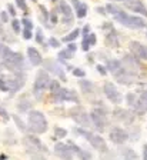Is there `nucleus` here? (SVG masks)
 <instances>
[{
	"instance_id": "obj_1",
	"label": "nucleus",
	"mask_w": 147,
	"mask_h": 160,
	"mask_svg": "<svg viewBox=\"0 0 147 160\" xmlns=\"http://www.w3.org/2000/svg\"><path fill=\"white\" fill-rule=\"evenodd\" d=\"M104 9L107 10V13L111 14V16L114 17L116 22H119L120 24L129 27V29H136V30L143 29V27H146V24H147V22L144 19H141V17H139V16L129 14L127 12H124L123 9L117 7L116 4H113V3H109Z\"/></svg>"
},
{
	"instance_id": "obj_2",
	"label": "nucleus",
	"mask_w": 147,
	"mask_h": 160,
	"mask_svg": "<svg viewBox=\"0 0 147 160\" xmlns=\"http://www.w3.org/2000/svg\"><path fill=\"white\" fill-rule=\"evenodd\" d=\"M26 83V74H14L13 77L9 76H0V90L2 92H10L12 94H14L16 92L22 89Z\"/></svg>"
},
{
	"instance_id": "obj_3",
	"label": "nucleus",
	"mask_w": 147,
	"mask_h": 160,
	"mask_svg": "<svg viewBox=\"0 0 147 160\" xmlns=\"http://www.w3.org/2000/svg\"><path fill=\"white\" fill-rule=\"evenodd\" d=\"M27 123H29V130H30L32 133H36V134H42L44 132H47V127H49L46 116L42 112H39V110L29 112Z\"/></svg>"
},
{
	"instance_id": "obj_4",
	"label": "nucleus",
	"mask_w": 147,
	"mask_h": 160,
	"mask_svg": "<svg viewBox=\"0 0 147 160\" xmlns=\"http://www.w3.org/2000/svg\"><path fill=\"white\" fill-rule=\"evenodd\" d=\"M49 84H50V76L46 70H39L36 74V79H34L33 83V94L37 100L43 99V94L47 89H49Z\"/></svg>"
},
{
	"instance_id": "obj_5",
	"label": "nucleus",
	"mask_w": 147,
	"mask_h": 160,
	"mask_svg": "<svg viewBox=\"0 0 147 160\" xmlns=\"http://www.w3.org/2000/svg\"><path fill=\"white\" fill-rule=\"evenodd\" d=\"M74 133L80 134V136H83L86 140H89V143H90L96 150H99L101 153H106L107 152V144L101 136L94 134V133H91V132H87V130L81 129V127H76V129H74Z\"/></svg>"
},
{
	"instance_id": "obj_6",
	"label": "nucleus",
	"mask_w": 147,
	"mask_h": 160,
	"mask_svg": "<svg viewBox=\"0 0 147 160\" xmlns=\"http://www.w3.org/2000/svg\"><path fill=\"white\" fill-rule=\"evenodd\" d=\"M90 123L96 127L99 132H103L107 126V110L104 106L96 107L90 112Z\"/></svg>"
},
{
	"instance_id": "obj_7",
	"label": "nucleus",
	"mask_w": 147,
	"mask_h": 160,
	"mask_svg": "<svg viewBox=\"0 0 147 160\" xmlns=\"http://www.w3.org/2000/svg\"><path fill=\"white\" fill-rule=\"evenodd\" d=\"M23 143L26 146L27 152L34 154H42V153H47V149L43 143H42V140L39 137L33 136V134H27V136L23 137Z\"/></svg>"
},
{
	"instance_id": "obj_8",
	"label": "nucleus",
	"mask_w": 147,
	"mask_h": 160,
	"mask_svg": "<svg viewBox=\"0 0 147 160\" xmlns=\"http://www.w3.org/2000/svg\"><path fill=\"white\" fill-rule=\"evenodd\" d=\"M120 62H121V67L126 70L127 73L133 74V76L139 74L141 70L144 69L143 63H141L137 57H134L133 54H126V56H123V60H120Z\"/></svg>"
},
{
	"instance_id": "obj_9",
	"label": "nucleus",
	"mask_w": 147,
	"mask_h": 160,
	"mask_svg": "<svg viewBox=\"0 0 147 160\" xmlns=\"http://www.w3.org/2000/svg\"><path fill=\"white\" fill-rule=\"evenodd\" d=\"M69 116H70L71 119L81 127H87L89 124H90V114L87 113L81 106L71 107V109L69 110Z\"/></svg>"
},
{
	"instance_id": "obj_10",
	"label": "nucleus",
	"mask_w": 147,
	"mask_h": 160,
	"mask_svg": "<svg viewBox=\"0 0 147 160\" xmlns=\"http://www.w3.org/2000/svg\"><path fill=\"white\" fill-rule=\"evenodd\" d=\"M51 100L53 103H61V102H73V103H79L80 97L79 94L70 89H60L56 94H51Z\"/></svg>"
},
{
	"instance_id": "obj_11",
	"label": "nucleus",
	"mask_w": 147,
	"mask_h": 160,
	"mask_svg": "<svg viewBox=\"0 0 147 160\" xmlns=\"http://www.w3.org/2000/svg\"><path fill=\"white\" fill-rule=\"evenodd\" d=\"M42 64H43V67H44V70H46V72L54 74V76L59 77V79L63 80V82H66V80H67L63 67L57 63L56 60H53V59H44L43 62H42Z\"/></svg>"
},
{
	"instance_id": "obj_12",
	"label": "nucleus",
	"mask_w": 147,
	"mask_h": 160,
	"mask_svg": "<svg viewBox=\"0 0 147 160\" xmlns=\"http://www.w3.org/2000/svg\"><path fill=\"white\" fill-rule=\"evenodd\" d=\"M103 92H104V94H106V97L110 100L111 103H114V104L121 103L123 97H121L120 92L117 90V87L114 86L111 82H106V83L103 84Z\"/></svg>"
},
{
	"instance_id": "obj_13",
	"label": "nucleus",
	"mask_w": 147,
	"mask_h": 160,
	"mask_svg": "<svg viewBox=\"0 0 147 160\" xmlns=\"http://www.w3.org/2000/svg\"><path fill=\"white\" fill-rule=\"evenodd\" d=\"M57 10H59V13H61V16H63L64 24H67V26L73 24V22H74L73 10H71L70 4L67 3L66 0H59V7H57Z\"/></svg>"
},
{
	"instance_id": "obj_14",
	"label": "nucleus",
	"mask_w": 147,
	"mask_h": 160,
	"mask_svg": "<svg viewBox=\"0 0 147 160\" xmlns=\"http://www.w3.org/2000/svg\"><path fill=\"white\" fill-rule=\"evenodd\" d=\"M103 29H109V32L106 33V37H104V43H106V46L113 47V49L119 47V44H120V40H119L117 32L113 29L111 23H104L103 24Z\"/></svg>"
},
{
	"instance_id": "obj_15",
	"label": "nucleus",
	"mask_w": 147,
	"mask_h": 160,
	"mask_svg": "<svg viewBox=\"0 0 147 160\" xmlns=\"http://www.w3.org/2000/svg\"><path fill=\"white\" fill-rule=\"evenodd\" d=\"M109 137L114 144H123L129 140V133L121 127H113L109 133Z\"/></svg>"
},
{
	"instance_id": "obj_16",
	"label": "nucleus",
	"mask_w": 147,
	"mask_h": 160,
	"mask_svg": "<svg viewBox=\"0 0 147 160\" xmlns=\"http://www.w3.org/2000/svg\"><path fill=\"white\" fill-rule=\"evenodd\" d=\"M129 49H130L131 54L134 57H137L139 60H147V46L140 42H130L129 44Z\"/></svg>"
},
{
	"instance_id": "obj_17",
	"label": "nucleus",
	"mask_w": 147,
	"mask_h": 160,
	"mask_svg": "<svg viewBox=\"0 0 147 160\" xmlns=\"http://www.w3.org/2000/svg\"><path fill=\"white\" fill-rule=\"evenodd\" d=\"M54 153L61 160H73V152L66 143H56L54 144Z\"/></svg>"
},
{
	"instance_id": "obj_18",
	"label": "nucleus",
	"mask_w": 147,
	"mask_h": 160,
	"mask_svg": "<svg viewBox=\"0 0 147 160\" xmlns=\"http://www.w3.org/2000/svg\"><path fill=\"white\" fill-rule=\"evenodd\" d=\"M124 6H126L129 10H133L134 13L143 14V16L147 17V7H146V4H144L141 0H131V2H126Z\"/></svg>"
},
{
	"instance_id": "obj_19",
	"label": "nucleus",
	"mask_w": 147,
	"mask_h": 160,
	"mask_svg": "<svg viewBox=\"0 0 147 160\" xmlns=\"http://www.w3.org/2000/svg\"><path fill=\"white\" fill-rule=\"evenodd\" d=\"M113 116L116 117L117 120L124 122V123H127V124L133 123V120H134V113H131L130 110H124V109H114Z\"/></svg>"
},
{
	"instance_id": "obj_20",
	"label": "nucleus",
	"mask_w": 147,
	"mask_h": 160,
	"mask_svg": "<svg viewBox=\"0 0 147 160\" xmlns=\"http://www.w3.org/2000/svg\"><path fill=\"white\" fill-rule=\"evenodd\" d=\"M76 50H77V44H74V43H70V44H67L66 46V49H63V50H60L59 52V59L60 60H70L71 57L74 56V53H76Z\"/></svg>"
},
{
	"instance_id": "obj_21",
	"label": "nucleus",
	"mask_w": 147,
	"mask_h": 160,
	"mask_svg": "<svg viewBox=\"0 0 147 160\" xmlns=\"http://www.w3.org/2000/svg\"><path fill=\"white\" fill-rule=\"evenodd\" d=\"M27 56H29V60L33 66H40L42 62H43V57H42L40 52L34 47H27Z\"/></svg>"
},
{
	"instance_id": "obj_22",
	"label": "nucleus",
	"mask_w": 147,
	"mask_h": 160,
	"mask_svg": "<svg viewBox=\"0 0 147 160\" xmlns=\"http://www.w3.org/2000/svg\"><path fill=\"white\" fill-rule=\"evenodd\" d=\"M67 144H69V147L71 149L73 154L76 153L80 160H91V154L89 153V152H86V150H83L81 147H79L76 143H73V142H67Z\"/></svg>"
},
{
	"instance_id": "obj_23",
	"label": "nucleus",
	"mask_w": 147,
	"mask_h": 160,
	"mask_svg": "<svg viewBox=\"0 0 147 160\" xmlns=\"http://www.w3.org/2000/svg\"><path fill=\"white\" fill-rule=\"evenodd\" d=\"M116 76V80L119 82V83H121V84H131L134 82V76L133 74H130V73H127L124 69H121L119 73H116L114 74Z\"/></svg>"
},
{
	"instance_id": "obj_24",
	"label": "nucleus",
	"mask_w": 147,
	"mask_h": 160,
	"mask_svg": "<svg viewBox=\"0 0 147 160\" xmlns=\"http://www.w3.org/2000/svg\"><path fill=\"white\" fill-rule=\"evenodd\" d=\"M71 3H73L74 9H76V16L79 17V19H83V17L87 14V10H89L87 4L81 3L80 0H71Z\"/></svg>"
},
{
	"instance_id": "obj_25",
	"label": "nucleus",
	"mask_w": 147,
	"mask_h": 160,
	"mask_svg": "<svg viewBox=\"0 0 147 160\" xmlns=\"http://www.w3.org/2000/svg\"><path fill=\"white\" fill-rule=\"evenodd\" d=\"M104 67H107V70H109V72H111L113 74L119 73V72L123 69V67H121V62H120V60H117V59H109Z\"/></svg>"
},
{
	"instance_id": "obj_26",
	"label": "nucleus",
	"mask_w": 147,
	"mask_h": 160,
	"mask_svg": "<svg viewBox=\"0 0 147 160\" xmlns=\"http://www.w3.org/2000/svg\"><path fill=\"white\" fill-rule=\"evenodd\" d=\"M80 89H81V92H83L84 94H93L94 93V90H96V87H94V84H93V82H90V80H86V79H81L80 80Z\"/></svg>"
},
{
	"instance_id": "obj_27",
	"label": "nucleus",
	"mask_w": 147,
	"mask_h": 160,
	"mask_svg": "<svg viewBox=\"0 0 147 160\" xmlns=\"http://www.w3.org/2000/svg\"><path fill=\"white\" fill-rule=\"evenodd\" d=\"M30 107H32V102H29L26 96L22 97V99L19 100V103H17V109L20 110V112H27Z\"/></svg>"
},
{
	"instance_id": "obj_28",
	"label": "nucleus",
	"mask_w": 147,
	"mask_h": 160,
	"mask_svg": "<svg viewBox=\"0 0 147 160\" xmlns=\"http://www.w3.org/2000/svg\"><path fill=\"white\" fill-rule=\"evenodd\" d=\"M79 34H80V29H74L71 30L69 34H66V36L63 37V42L64 43H73L74 40L79 37Z\"/></svg>"
},
{
	"instance_id": "obj_29",
	"label": "nucleus",
	"mask_w": 147,
	"mask_h": 160,
	"mask_svg": "<svg viewBox=\"0 0 147 160\" xmlns=\"http://www.w3.org/2000/svg\"><path fill=\"white\" fill-rule=\"evenodd\" d=\"M39 9H40L42 23H43L46 27H50V23H49V12H47V9L43 6V4H40V6H39Z\"/></svg>"
},
{
	"instance_id": "obj_30",
	"label": "nucleus",
	"mask_w": 147,
	"mask_h": 160,
	"mask_svg": "<svg viewBox=\"0 0 147 160\" xmlns=\"http://www.w3.org/2000/svg\"><path fill=\"white\" fill-rule=\"evenodd\" d=\"M12 52H13V50H12L10 47L6 46V44H3L2 42H0V57H2V60L6 59V57L9 56V54L12 53Z\"/></svg>"
},
{
	"instance_id": "obj_31",
	"label": "nucleus",
	"mask_w": 147,
	"mask_h": 160,
	"mask_svg": "<svg viewBox=\"0 0 147 160\" xmlns=\"http://www.w3.org/2000/svg\"><path fill=\"white\" fill-rule=\"evenodd\" d=\"M60 83H59V80H50V84H49V90H50V94H56L59 90H60Z\"/></svg>"
},
{
	"instance_id": "obj_32",
	"label": "nucleus",
	"mask_w": 147,
	"mask_h": 160,
	"mask_svg": "<svg viewBox=\"0 0 147 160\" xmlns=\"http://www.w3.org/2000/svg\"><path fill=\"white\" fill-rule=\"evenodd\" d=\"M49 22H50V26L51 24H56L59 22V10L57 9H53L49 13Z\"/></svg>"
},
{
	"instance_id": "obj_33",
	"label": "nucleus",
	"mask_w": 147,
	"mask_h": 160,
	"mask_svg": "<svg viewBox=\"0 0 147 160\" xmlns=\"http://www.w3.org/2000/svg\"><path fill=\"white\" fill-rule=\"evenodd\" d=\"M67 134V130L66 129H61V127H54V136L53 139H63L66 137Z\"/></svg>"
},
{
	"instance_id": "obj_34",
	"label": "nucleus",
	"mask_w": 147,
	"mask_h": 160,
	"mask_svg": "<svg viewBox=\"0 0 147 160\" xmlns=\"http://www.w3.org/2000/svg\"><path fill=\"white\" fill-rule=\"evenodd\" d=\"M22 26H23V29L26 30H33V22H32L30 19H27V17H24V19L20 20Z\"/></svg>"
},
{
	"instance_id": "obj_35",
	"label": "nucleus",
	"mask_w": 147,
	"mask_h": 160,
	"mask_svg": "<svg viewBox=\"0 0 147 160\" xmlns=\"http://www.w3.org/2000/svg\"><path fill=\"white\" fill-rule=\"evenodd\" d=\"M140 104H141V107H143V110L146 112L147 110V90H143L141 92V94H140Z\"/></svg>"
},
{
	"instance_id": "obj_36",
	"label": "nucleus",
	"mask_w": 147,
	"mask_h": 160,
	"mask_svg": "<svg viewBox=\"0 0 147 160\" xmlns=\"http://www.w3.org/2000/svg\"><path fill=\"white\" fill-rule=\"evenodd\" d=\"M16 2V4H17V7L20 10H23L24 13H29V6H27V3H26V0H14Z\"/></svg>"
},
{
	"instance_id": "obj_37",
	"label": "nucleus",
	"mask_w": 147,
	"mask_h": 160,
	"mask_svg": "<svg viewBox=\"0 0 147 160\" xmlns=\"http://www.w3.org/2000/svg\"><path fill=\"white\" fill-rule=\"evenodd\" d=\"M36 42L39 44H44V34H43V30L42 29L36 30Z\"/></svg>"
},
{
	"instance_id": "obj_38",
	"label": "nucleus",
	"mask_w": 147,
	"mask_h": 160,
	"mask_svg": "<svg viewBox=\"0 0 147 160\" xmlns=\"http://www.w3.org/2000/svg\"><path fill=\"white\" fill-rule=\"evenodd\" d=\"M71 72H73L74 76L80 77V79H83V77L86 76V72H84L83 69H80V67H73V69H71Z\"/></svg>"
},
{
	"instance_id": "obj_39",
	"label": "nucleus",
	"mask_w": 147,
	"mask_h": 160,
	"mask_svg": "<svg viewBox=\"0 0 147 160\" xmlns=\"http://www.w3.org/2000/svg\"><path fill=\"white\" fill-rule=\"evenodd\" d=\"M20 26H22L20 20H17V19L12 20V29H13L14 33H20Z\"/></svg>"
},
{
	"instance_id": "obj_40",
	"label": "nucleus",
	"mask_w": 147,
	"mask_h": 160,
	"mask_svg": "<svg viewBox=\"0 0 147 160\" xmlns=\"http://www.w3.org/2000/svg\"><path fill=\"white\" fill-rule=\"evenodd\" d=\"M86 39H87V42H89V46H90V47L94 46V44L97 43V37H96V34H94V33H90L89 36L86 37Z\"/></svg>"
},
{
	"instance_id": "obj_41",
	"label": "nucleus",
	"mask_w": 147,
	"mask_h": 160,
	"mask_svg": "<svg viewBox=\"0 0 147 160\" xmlns=\"http://www.w3.org/2000/svg\"><path fill=\"white\" fill-rule=\"evenodd\" d=\"M13 119H14V122H16V124H17V127H19V129L20 130H26V126H24V123L23 122H22L20 119H19V116H13Z\"/></svg>"
},
{
	"instance_id": "obj_42",
	"label": "nucleus",
	"mask_w": 147,
	"mask_h": 160,
	"mask_svg": "<svg viewBox=\"0 0 147 160\" xmlns=\"http://www.w3.org/2000/svg\"><path fill=\"white\" fill-rule=\"evenodd\" d=\"M49 44H50V47H60V42L57 39H54V37L49 39Z\"/></svg>"
},
{
	"instance_id": "obj_43",
	"label": "nucleus",
	"mask_w": 147,
	"mask_h": 160,
	"mask_svg": "<svg viewBox=\"0 0 147 160\" xmlns=\"http://www.w3.org/2000/svg\"><path fill=\"white\" fill-rule=\"evenodd\" d=\"M0 117H2L3 120H6V122L9 120V117H10V116H9V113H7V112L2 106H0Z\"/></svg>"
},
{
	"instance_id": "obj_44",
	"label": "nucleus",
	"mask_w": 147,
	"mask_h": 160,
	"mask_svg": "<svg viewBox=\"0 0 147 160\" xmlns=\"http://www.w3.org/2000/svg\"><path fill=\"white\" fill-rule=\"evenodd\" d=\"M80 33H83V37H87L89 34H90V26H89V24H86V26L80 30Z\"/></svg>"
},
{
	"instance_id": "obj_45",
	"label": "nucleus",
	"mask_w": 147,
	"mask_h": 160,
	"mask_svg": "<svg viewBox=\"0 0 147 160\" xmlns=\"http://www.w3.org/2000/svg\"><path fill=\"white\" fill-rule=\"evenodd\" d=\"M0 22H2V23H6V22H9V16H7L6 12H2V13H0Z\"/></svg>"
},
{
	"instance_id": "obj_46",
	"label": "nucleus",
	"mask_w": 147,
	"mask_h": 160,
	"mask_svg": "<svg viewBox=\"0 0 147 160\" xmlns=\"http://www.w3.org/2000/svg\"><path fill=\"white\" fill-rule=\"evenodd\" d=\"M7 10H9V14L10 16H16V10H14V7H13V4H7Z\"/></svg>"
},
{
	"instance_id": "obj_47",
	"label": "nucleus",
	"mask_w": 147,
	"mask_h": 160,
	"mask_svg": "<svg viewBox=\"0 0 147 160\" xmlns=\"http://www.w3.org/2000/svg\"><path fill=\"white\" fill-rule=\"evenodd\" d=\"M96 69H97V72H99V73H100V74H103V76L107 73V70L104 69V66H101V64H97V67H96Z\"/></svg>"
},
{
	"instance_id": "obj_48",
	"label": "nucleus",
	"mask_w": 147,
	"mask_h": 160,
	"mask_svg": "<svg viewBox=\"0 0 147 160\" xmlns=\"http://www.w3.org/2000/svg\"><path fill=\"white\" fill-rule=\"evenodd\" d=\"M32 160H46V157L43 154H34V156H32Z\"/></svg>"
},
{
	"instance_id": "obj_49",
	"label": "nucleus",
	"mask_w": 147,
	"mask_h": 160,
	"mask_svg": "<svg viewBox=\"0 0 147 160\" xmlns=\"http://www.w3.org/2000/svg\"><path fill=\"white\" fill-rule=\"evenodd\" d=\"M143 160H147V144L143 146Z\"/></svg>"
},
{
	"instance_id": "obj_50",
	"label": "nucleus",
	"mask_w": 147,
	"mask_h": 160,
	"mask_svg": "<svg viewBox=\"0 0 147 160\" xmlns=\"http://www.w3.org/2000/svg\"><path fill=\"white\" fill-rule=\"evenodd\" d=\"M97 13H101V14H107L106 9H103V7H97Z\"/></svg>"
},
{
	"instance_id": "obj_51",
	"label": "nucleus",
	"mask_w": 147,
	"mask_h": 160,
	"mask_svg": "<svg viewBox=\"0 0 147 160\" xmlns=\"http://www.w3.org/2000/svg\"><path fill=\"white\" fill-rule=\"evenodd\" d=\"M3 69H4V64H3V62H2V60H0V73H2V72H3Z\"/></svg>"
},
{
	"instance_id": "obj_52",
	"label": "nucleus",
	"mask_w": 147,
	"mask_h": 160,
	"mask_svg": "<svg viewBox=\"0 0 147 160\" xmlns=\"http://www.w3.org/2000/svg\"><path fill=\"white\" fill-rule=\"evenodd\" d=\"M4 33V30H3V23L0 22V34H3Z\"/></svg>"
},
{
	"instance_id": "obj_53",
	"label": "nucleus",
	"mask_w": 147,
	"mask_h": 160,
	"mask_svg": "<svg viewBox=\"0 0 147 160\" xmlns=\"http://www.w3.org/2000/svg\"><path fill=\"white\" fill-rule=\"evenodd\" d=\"M110 2H124L126 3V2H131V0H110Z\"/></svg>"
},
{
	"instance_id": "obj_54",
	"label": "nucleus",
	"mask_w": 147,
	"mask_h": 160,
	"mask_svg": "<svg viewBox=\"0 0 147 160\" xmlns=\"http://www.w3.org/2000/svg\"><path fill=\"white\" fill-rule=\"evenodd\" d=\"M7 156H4V154H0V160H6Z\"/></svg>"
},
{
	"instance_id": "obj_55",
	"label": "nucleus",
	"mask_w": 147,
	"mask_h": 160,
	"mask_svg": "<svg viewBox=\"0 0 147 160\" xmlns=\"http://www.w3.org/2000/svg\"><path fill=\"white\" fill-rule=\"evenodd\" d=\"M51 2H53V3H56V2H59V0H51Z\"/></svg>"
},
{
	"instance_id": "obj_56",
	"label": "nucleus",
	"mask_w": 147,
	"mask_h": 160,
	"mask_svg": "<svg viewBox=\"0 0 147 160\" xmlns=\"http://www.w3.org/2000/svg\"><path fill=\"white\" fill-rule=\"evenodd\" d=\"M32 2H37V0H32Z\"/></svg>"
},
{
	"instance_id": "obj_57",
	"label": "nucleus",
	"mask_w": 147,
	"mask_h": 160,
	"mask_svg": "<svg viewBox=\"0 0 147 160\" xmlns=\"http://www.w3.org/2000/svg\"><path fill=\"white\" fill-rule=\"evenodd\" d=\"M146 36H147V32H146Z\"/></svg>"
}]
</instances>
